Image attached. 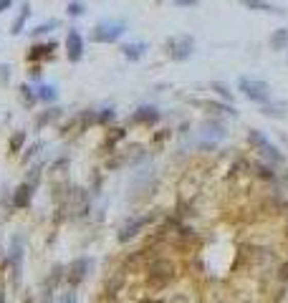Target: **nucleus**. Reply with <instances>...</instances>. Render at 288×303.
<instances>
[{"mask_svg":"<svg viewBox=\"0 0 288 303\" xmlns=\"http://www.w3.org/2000/svg\"><path fill=\"white\" fill-rule=\"evenodd\" d=\"M8 71H10V68L3 63V66H0V84H8Z\"/></svg>","mask_w":288,"mask_h":303,"instance_id":"obj_27","label":"nucleus"},{"mask_svg":"<svg viewBox=\"0 0 288 303\" xmlns=\"http://www.w3.org/2000/svg\"><path fill=\"white\" fill-rule=\"evenodd\" d=\"M10 266H13V286H18L21 271H23V248H21V240H15L13 248H10Z\"/></svg>","mask_w":288,"mask_h":303,"instance_id":"obj_8","label":"nucleus"},{"mask_svg":"<svg viewBox=\"0 0 288 303\" xmlns=\"http://www.w3.org/2000/svg\"><path fill=\"white\" fill-rule=\"evenodd\" d=\"M30 195H33V184H30V182H23V184L13 192V207H18V210L28 207Z\"/></svg>","mask_w":288,"mask_h":303,"instance_id":"obj_9","label":"nucleus"},{"mask_svg":"<svg viewBox=\"0 0 288 303\" xmlns=\"http://www.w3.org/2000/svg\"><path fill=\"white\" fill-rule=\"evenodd\" d=\"M248 10H263V13H286V10H281L278 5H273V3H268V0H240Z\"/></svg>","mask_w":288,"mask_h":303,"instance_id":"obj_13","label":"nucleus"},{"mask_svg":"<svg viewBox=\"0 0 288 303\" xmlns=\"http://www.w3.org/2000/svg\"><path fill=\"white\" fill-rule=\"evenodd\" d=\"M238 91L245 99L256 101V104H268L271 101V86L260 79H253V76H240L238 79Z\"/></svg>","mask_w":288,"mask_h":303,"instance_id":"obj_2","label":"nucleus"},{"mask_svg":"<svg viewBox=\"0 0 288 303\" xmlns=\"http://www.w3.org/2000/svg\"><path fill=\"white\" fill-rule=\"evenodd\" d=\"M23 142H26V131H15L13 137H10V152L13 154H18L21 147H23Z\"/></svg>","mask_w":288,"mask_h":303,"instance_id":"obj_20","label":"nucleus"},{"mask_svg":"<svg viewBox=\"0 0 288 303\" xmlns=\"http://www.w3.org/2000/svg\"><path fill=\"white\" fill-rule=\"evenodd\" d=\"M116 117L114 109H101V114H96V121H112Z\"/></svg>","mask_w":288,"mask_h":303,"instance_id":"obj_24","label":"nucleus"},{"mask_svg":"<svg viewBox=\"0 0 288 303\" xmlns=\"http://www.w3.org/2000/svg\"><path fill=\"white\" fill-rule=\"evenodd\" d=\"M56 51V41H48V43H38L33 46L28 53V61H41V59H51Z\"/></svg>","mask_w":288,"mask_h":303,"instance_id":"obj_11","label":"nucleus"},{"mask_svg":"<svg viewBox=\"0 0 288 303\" xmlns=\"http://www.w3.org/2000/svg\"><path fill=\"white\" fill-rule=\"evenodd\" d=\"M56 86H41L38 89V101H53L56 99Z\"/></svg>","mask_w":288,"mask_h":303,"instance_id":"obj_21","label":"nucleus"},{"mask_svg":"<svg viewBox=\"0 0 288 303\" xmlns=\"http://www.w3.org/2000/svg\"><path fill=\"white\" fill-rule=\"evenodd\" d=\"M28 18H30V3H23V8H21L18 18H15V21H13V26H10V33H13V35L23 33L26 23H28Z\"/></svg>","mask_w":288,"mask_h":303,"instance_id":"obj_14","label":"nucleus"},{"mask_svg":"<svg viewBox=\"0 0 288 303\" xmlns=\"http://www.w3.org/2000/svg\"><path fill=\"white\" fill-rule=\"evenodd\" d=\"M288 46V28H278L271 35V48L273 51H283Z\"/></svg>","mask_w":288,"mask_h":303,"instance_id":"obj_16","label":"nucleus"},{"mask_svg":"<svg viewBox=\"0 0 288 303\" xmlns=\"http://www.w3.org/2000/svg\"><path fill=\"white\" fill-rule=\"evenodd\" d=\"M10 5H13V0H0V13H5Z\"/></svg>","mask_w":288,"mask_h":303,"instance_id":"obj_29","label":"nucleus"},{"mask_svg":"<svg viewBox=\"0 0 288 303\" xmlns=\"http://www.w3.org/2000/svg\"><path fill=\"white\" fill-rule=\"evenodd\" d=\"M144 51H147V43L144 41H132V43H124L121 46V53H124L127 61H139L144 56Z\"/></svg>","mask_w":288,"mask_h":303,"instance_id":"obj_10","label":"nucleus"},{"mask_svg":"<svg viewBox=\"0 0 288 303\" xmlns=\"http://www.w3.org/2000/svg\"><path fill=\"white\" fill-rule=\"evenodd\" d=\"M66 13H68L71 18H81V15L86 13V5H84L81 0H71V3H68V8H66Z\"/></svg>","mask_w":288,"mask_h":303,"instance_id":"obj_19","label":"nucleus"},{"mask_svg":"<svg viewBox=\"0 0 288 303\" xmlns=\"http://www.w3.org/2000/svg\"><path fill=\"white\" fill-rule=\"evenodd\" d=\"M61 303H76V296H74V293H66V296H63V301Z\"/></svg>","mask_w":288,"mask_h":303,"instance_id":"obj_30","label":"nucleus"},{"mask_svg":"<svg viewBox=\"0 0 288 303\" xmlns=\"http://www.w3.org/2000/svg\"><path fill=\"white\" fill-rule=\"evenodd\" d=\"M248 139H250V144L256 147V152H260V157H265V159H271V162H276V164H283L286 162V157L278 152L276 144H271V139L258 131V129H250V134H248Z\"/></svg>","mask_w":288,"mask_h":303,"instance_id":"obj_3","label":"nucleus"},{"mask_svg":"<svg viewBox=\"0 0 288 303\" xmlns=\"http://www.w3.org/2000/svg\"><path fill=\"white\" fill-rule=\"evenodd\" d=\"M41 73H43V71H41V66H30L28 76L33 79V81H38V79H41Z\"/></svg>","mask_w":288,"mask_h":303,"instance_id":"obj_26","label":"nucleus"},{"mask_svg":"<svg viewBox=\"0 0 288 303\" xmlns=\"http://www.w3.org/2000/svg\"><path fill=\"white\" fill-rule=\"evenodd\" d=\"M195 3H200V0H174V5H179V8H187V5H195Z\"/></svg>","mask_w":288,"mask_h":303,"instance_id":"obj_28","label":"nucleus"},{"mask_svg":"<svg viewBox=\"0 0 288 303\" xmlns=\"http://www.w3.org/2000/svg\"><path fill=\"white\" fill-rule=\"evenodd\" d=\"M154 212H149V215H142V217H137V220H129L124 228H121V233H119V240L121 242H127V240H132L134 235H139V230H144L149 222H154Z\"/></svg>","mask_w":288,"mask_h":303,"instance_id":"obj_6","label":"nucleus"},{"mask_svg":"<svg viewBox=\"0 0 288 303\" xmlns=\"http://www.w3.org/2000/svg\"><path fill=\"white\" fill-rule=\"evenodd\" d=\"M192 104H195V106H200V109H207V111H215V114H218V111L235 114L230 104H218V101H205V99H192Z\"/></svg>","mask_w":288,"mask_h":303,"instance_id":"obj_15","label":"nucleus"},{"mask_svg":"<svg viewBox=\"0 0 288 303\" xmlns=\"http://www.w3.org/2000/svg\"><path fill=\"white\" fill-rule=\"evenodd\" d=\"M212 89L218 91V93H220V96H223V99H225V104H230L232 101V93L230 91H228V86H225V84H220V81H215V84H212Z\"/></svg>","mask_w":288,"mask_h":303,"instance_id":"obj_23","label":"nucleus"},{"mask_svg":"<svg viewBox=\"0 0 288 303\" xmlns=\"http://www.w3.org/2000/svg\"><path fill=\"white\" fill-rule=\"evenodd\" d=\"M127 30V23L124 21H112V18H104L99 21L94 28H91V41L94 43H114L124 35Z\"/></svg>","mask_w":288,"mask_h":303,"instance_id":"obj_1","label":"nucleus"},{"mask_svg":"<svg viewBox=\"0 0 288 303\" xmlns=\"http://www.w3.org/2000/svg\"><path fill=\"white\" fill-rule=\"evenodd\" d=\"M61 26V21H56V18H51V21H46V23H41V26H35V28L30 30V38H38V35H46V33H51L53 28H58Z\"/></svg>","mask_w":288,"mask_h":303,"instance_id":"obj_17","label":"nucleus"},{"mask_svg":"<svg viewBox=\"0 0 288 303\" xmlns=\"http://www.w3.org/2000/svg\"><path fill=\"white\" fill-rule=\"evenodd\" d=\"M66 59L71 63L84 59V35L79 28H71L66 33Z\"/></svg>","mask_w":288,"mask_h":303,"instance_id":"obj_5","label":"nucleus"},{"mask_svg":"<svg viewBox=\"0 0 288 303\" xmlns=\"http://www.w3.org/2000/svg\"><path fill=\"white\" fill-rule=\"evenodd\" d=\"M26 303H33V301H30V298H26Z\"/></svg>","mask_w":288,"mask_h":303,"instance_id":"obj_31","label":"nucleus"},{"mask_svg":"<svg viewBox=\"0 0 288 303\" xmlns=\"http://www.w3.org/2000/svg\"><path fill=\"white\" fill-rule=\"evenodd\" d=\"M38 149H43V144H41V142H38V144H33V147L26 152V157H23V164H28L30 157H35V154H38Z\"/></svg>","mask_w":288,"mask_h":303,"instance_id":"obj_25","label":"nucleus"},{"mask_svg":"<svg viewBox=\"0 0 288 303\" xmlns=\"http://www.w3.org/2000/svg\"><path fill=\"white\" fill-rule=\"evenodd\" d=\"M165 48H167L170 59L185 61L195 53V38L192 35H172V38H167Z\"/></svg>","mask_w":288,"mask_h":303,"instance_id":"obj_4","label":"nucleus"},{"mask_svg":"<svg viewBox=\"0 0 288 303\" xmlns=\"http://www.w3.org/2000/svg\"><path fill=\"white\" fill-rule=\"evenodd\" d=\"M159 119V111L154 109V106H142L139 111H134L132 114V124H154V121Z\"/></svg>","mask_w":288,"mask_h":303,"instance_id":"obj_12","label":"nucleus"},{"mask_svg":"<svg viewBox=\"0 0 288 303\" xmlns=\"http://www.w3.org/2000/svg\"><path fill=\"white\" fill-rule=\"evenodd\" d=\"M56 117H58V109H48L46 114H41V117H38V121H35V126H38V129H43L46 124H51V121L56 119Z\"/></svg>","mask_w":288,"mask_h":303,"instance_id":"obj_22","label":"nucleus"},{"mask_svg":"<svg viewBox=\"0 0 288 303\" xmlns=\"http://www.w3.org/2000/svg\"><path fill=\"white\" fill-rule=\"evenodd\" d=\"M91 271V260L88 258H76L71 266H68V273H66V280L71 283V286H79L84 278H86V273Z\"/></svg>","mask_w":288,"mask_h":303,"instance_id":"obj_7","label":"nucleus"},{"mask_svg":"<svg viewBox=\"0 0 288 303\" xmlns=\"http://www.w3.org/2000/svg\"><path fill=\"white\" fill-rule=\"evenodd\" d=\"M21 99H23V104H26L28 109H33V104L38 101V93H33V89H30L28 84H23V86H21Z\"/></svg>","mask_w":288,"mask_h":303,"instance_id":"obj_18","label":"nucleus"}]
</instances>
